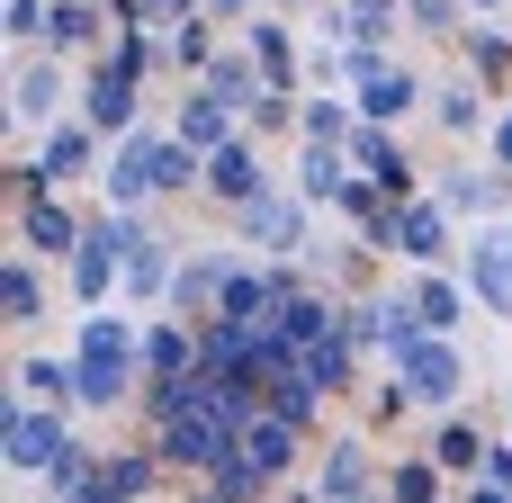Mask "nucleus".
Segmentation results:
<instances>
[{
  "mask_svg": "<svg viewBox=\"0 0 512 503\" xmlns=\"http://www.w3.org/2000/svg\"><path fill=\"white\" fill-rule=\"evenodd\" d=\"M9 315H18V324L36 315V279H27V270H9Z\"/></svg>",
  "mask_w": 512,
  "mask_h": 503,
  "instance_id": "obj_16",
  "label": "nucleus"
},
{
  "mask_svg": "<svg viewBox=\"0 0 512 503\" xmlns=\"http://www.w3.org/2000/svg\"><path fill=\"white\" fill-rule=\"evenodd\" d=\"M117 387H126V324H90V342H81V396L108 405Z\"/></svg>",
  "mask_w": 512,
  "mask_h": 503,
  "instance_id": "obj_1",
  "label": "nucleus"
},
{
  "mask_svg": "<svg viewBox=\"0 0 512 503\" xmlns=\"http://www.w3.org/2000/svg\"><path fill=\"white\" fill-rule=\"evenodd\" d=\"M27 243H72V225H63L54 207H36V216H27Z\"/></svg>",
  "mask_w": 512,
  "mask_h": 503,
  "instance_id": "obj_15",
  "label": "nucleus"
},
{
  "mask_svg": "<svg viewBox=\"0 0 512 503\" xmlns=\"http://www.w3.org/2000/svg\"><path fill=\"white\" fill-rule=\"evenodd\" d=\"M180 126H189V144H216V135H225V99H189Z\"/></svg>",
  "mask_w": 512,
  "mask_h": 503,
  "instance_id": "obj_10",
  "label": "nucleus"
},
{
  "mask_svg": "<svg viewBox=\"0 0 512 503\" xmlns=\"http://www.w3.org/2000/svg\"><path fill=\"white\" fill-rule=\"evenodd\" d=\"M126 72H135V45H126V63H117V72H99V81H90V117H99V126H126V117H135Z\"/></svg>",
  "mask_w": 512,
  "mask_h": 503,
  "instance_id": "obj_4",
  "label": "nucleus"
},
{
  "mask_svg": "<svg viewBox=\"0 0 512 503\" xmlns=\"http://www.w3.org/2000/svg\"><path fill=\"white\" fill-rule=\"evenodd\" d=\"M9 459H18V468H36V459L54 468V459H63V441H54L45 423H27V414H9Z\"/></svg>",
  "mask_w": 512,
  "mask_h": 503,
  "instance_id": "obj_5",
  "label": "nucleus"
},
{
  "mask_svg": "<svg viewBox=\"0 0 512 503\" xmlns=\"http://www.w3.org/2000/svg\"><path fill=\"white\" fill-rule=\"evenodd\" d=\"M306 189H315V198H342L351 180H342V162H333V153H315V162H306Z\"/></svg>",
  "mask_w": 512,
  "mask_h": 503,
  "instance_id": "obj_12",
  "label": "nucleus"
},
{
  "mask_svg": "<svg viewBox=\"0 0 512 503\" xmlns=\"http://www.w3.org/2000/svg\"><path fill=\"white\" fill-rule=\"evenodd\" d=\"M162 9H180V0H162Z\"/></svg>",
  "mask_w": 512,
  "mask_h": 503,
  "instance_id": "obj_21",
  "label": "nucleus"
},
{
  "mask_svg": "<svg viewBox=\"0 0 512 503\" xmlns=\"http://www.w3.org/2000/svg\"><path fill=\"white\" fill-rule=\"evenodd\" d=\"M225 306H234V315H261V306H270V279H225Z\"/></svg>",
  "mask_w": 512,
  "mask_h": 503,
  "instance_id": "obj_14",
  "label": "nucleus"
},
{
  "mask_svg": "<svg viewBox=\"0 0 512 503\" xmlns=\"http://www.w3.org/2000/svg\"><path fill=\"white\" fill-rule=\"evenodd\" d=\"M117 243H126V234H90V243H81V297H99V288H108V270H117Z\"/></svg>",
  "mask_w": 512,
  "mask_h": 503,
  "instance_id": "obj_6",
  "label": "nucleus"
},
{
  "mask_svg": "<svg viewBox=\"0 0 512 503\" xmlns=\"http://www.w3.org/2000/svg\"><path fill=\"white\" fill-rule=\"evenodd\" d=\"M477 503H495V495H477Z\"/></svg>",
  "mask_w": 512,
  "mask_h": 503,
  "instance_id": "obj_22",
  "label": "nucleus"
},
{
  "mask_svg": "<svg viewBox=\"0 0 512 503\" xmlns=\"http://www.w3.org/2000/svg\"><path fill=\"white\" fill-rule=\"evenodd\" d=\"M396 108H414V81L405 72H369V117H396Z\"/></svg>",
  "mask_w": 512,
  "mask_h": 503,
  "instance_id": "obj_8",
  "label": "nucleus"
},
{
  "mask_svg": "<svg viewBox=\"0 0 512 503\" xmlns=\"http://www.w3.org/2000/svg\"><path fill=\"white\" fill-rule=\"evenodd\" d=\"M414 9H423V18H441V0H414Z\"/></svg>",
  "mask_w": 512,
  "mask_h": 503,
  "instance_id": "obj_19",
  "label": "nucleus"
},
{
  "mask_svg": "<svg viewBox=\"0 0 512 503\" xmlns=\"http://www.w3.org/2000/svg\"><path fill=\"white\" fill-rule=\"evenodd\" d=\"M351 495H360V459L342 450V459H333V503H351Z\"/></svg>",
  "mask_w": 512,
  "mask_h": 503,
  "instance_id": "obj_18",
  "label": "nucleus"
},
{
  "mask_svg": "<svg viewBox=\"0 0 512 503\" xmlns=\"http://www.w3.org/2000/svg\"><path fill=\"white\" fill-rule=\"evenodd\" d=\"M441 459L450 468H477V432H441Z\"/></svg>",
  "mask_w": 512,
  "mask_h": 503,
  "instance_id": "obj_17",
  "label": "nucleus"
},
{
  "mask_svg": "<svg viewBox=\"0 0 512 503\" xmlns=\"http://www.w3.org/2000/svg\"><path fill=\"white\" fill-rule=\"evenodd\" d=\"M396 369H405V387H414L423 405H441V396L459 387V360H450L441 342H405V351H396Z\"/></svg>",
  "mask_w": 512,
  "mask_h": 503,
  "instance_id": "obj_2",
  "label": "nucleus"
},
{
  "mask_svg": "<svg viewBox=\"0 0 512 503\" xmlns=\"http://www.w3.org/2000/svg\"><path fill=\"white\" fill-rule=\"evenodd\" d=\"M396 234H405V252H423V261L441 252V216H432V207H405V225H396Z\"/></svg>",
  "mask_w": 512,
  "mask_h": 503,
  "instance_id": "obj_9",
  "label": "nucleus"
},
{
  "mask_svg": "<svg viewBox=\"0 0 512 503\" xmlns=\"http://www.w3.org/2000/svg\"><path fill=\"white\" fill-rule=\"evenodd\" d=\"M45 108H54V72H27L18 81V117H45Z\"/></svg>",
  "mask_w": 512,
  "mask_h": 503,
  "instance_id": "obj_11",
  "label": "nucleus"
},
{
  "mask_svg": "<svg viewBox=\"0 0 512 503\" xmlns=\"http://www.w3.org/2000/svg\"><path fill=\"white\" fill-rule=\"evenodd\" d=\"M468 270H477V288H486V297L512 315V243H504V234H486V243L468 252Z\"/></svg>",
  "mask_w": 512,
  "mask_h": 503,
  "instance_id": "obj_3",
  "label": "nucleus"
},
{
  "mask_svg": "<svg viewBox=\"0 0 512 503\" xmlns=\"http://www.w3.org/2000/svg\"><path fill=\"white\" fill-rule=\"evenodd\" d=\"M252 234H261V243H288V234H297V216H288V207H261V198H252Z\"/></svg>",
  "mask_w": 512,
  "mask_h": 503,
  "instance_id": "obj_13",
  "label": "nucleus"
},
{
  "mask_svg": "<svg viewBox=\"0 0 512 503\" xmlns=\"http://www.w3.org/2000/svg\"><path fill=\"white\" fill-rule=\"evenodd\" d=\"M216 189L252 207V198H261V171H252V153H216Z\"/></svg>",
  "mask_w": 512,
  "mask_h": 503,
  "instance_id": "obj_7",
  "label": "nucleus"
},
{
  "mask_svg": "<svg viewBox=\"0 0 512 503\" xmlns=\"http://www.w3.org/2000/svg\"><path fill=\"white\" fill-rule=\"evenodd\" d=\"M504 162H512V117H504Z\"/></svg>",
  "mask_w": 512,
  "mask_h": 503,
  "instance_id": "obj_20",
  "label": "nucleus"
}]
</instances>
